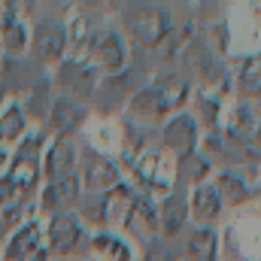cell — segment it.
<instances>
[{
  "mask_svg": "<svg viewBox=\"0 0 261 261\" xmlns=\"http://www.w3.org/2000/svg\"><path fill=\"white\" fill-rule=\"evenodd\" d=\"M240 88H243L246 97H252V100L258 97V64H255V58L243 67V73H240Z\"/></svg>",
  "mask_w": 261,
  "mask_h": 261,
  "instance_id": "21",
  "label": "cell"
},
{
  "mask_svg": "<svg viewBox=\"0 0 261 261\" xmlns=\"http://www.w3.org/2000/svg\"><path fill=\"white\" fill-rule=\"evenodd\" d=\"M43 249V231L37 222H24L12 231L6 249H3V261H31Z\"/></svg>",
  "mask_w": 261,
  "mask_h": 261,
  "instance_id": "8",
  "label": "cell"
},
{
  "mask_svg": "<svg viewBox=\"0 0 261 261\" xmlns=\"http://www.w3.org/2000/svg\"><path fill=\"white\" fill-rule=\"evenodd\" d=\"M49 116H52V128H55V134L61 137V140H70L76 130H79V125L85 122V110H82V103L79 100H73V97H55L52 103H49Z\"/></svg>",
  "mask_w": 261,
  "mask_h": 261,
  "instance_id": "11",
  "label": "cell"
},
{
  "mask_svg": "<svg viewBox=\"0 0 261 261\" xmlns=\"http://www.w3.org/2000/svg\"><path fill=\"white\" fill-rule=\"evenodd\" d=\"M213 173V167H210V161L200 155V152H192V155H182V158H176V179L179 182H186V186H203V179Z\"/></svg>",
  "mask_w": 261,
  "mask_h": 261,
  "instance_id": "16",
  "label": "cell"
},
{
  "mask_svg": "<svg viewBox=\"0 0 261 261\" xmlns=\"http://www.w3.org/2000/svg\"><path fill=\"white\" fill-rule=\"evenodd\" d=\"M88 61L94 64V70H100V73H110V76L122 73L128 67V49H125L122 34L113 31V28L94 31L91 40H88Z\"/></svg>",
  "mask_w": 261,
  "mask_h": 261,
  "instance_id": "2",
  "label": "cell"
},
{
  "mask_svg": "<svg viewBox=\"0 0 261 261\" xmlns=\"http://www.w3.org/2000/svg\"><path fill=\"white\" fill-rule=\"evenodd\" d=\"M46 240H49V246H52L55 255H70L79 246V240H82V225L70 213L52 216L49 219V228H46Z\"/></svg>",
  "mask_w": 261,
  "mask_h": 261,
  "instance_id": "10",
  "label": "cell"
},
{
  "mask_svg": "<svg viewBox=\"0 0 261 261\" xmlns=\"http://www.w3.org/2000/svg\"><path fill=\"white\" fill-rule=\"evenodd\" d=\"M79 186H85L88 195H107V192H113V189L122 186V173H119V167L107 155L88 152V161H85V170H82V182Z\"/></svg>",
  "mask_w": 261,
  "mask_h": 261,
  "instance_id": "3",
  "label": "cell"
},
{
  "mask_svg": "<svg viewBox=\"0 0 261 261\" xmlns=\"http://www.w3.org/2000/svg\"><path fill=\"white\" fill-rule=\"evenodd\" d=\"M186 97V88L179 82H155L143 91L134 94L130 100V113L143 122H158V119H167Z\"/></svg>",
  "mask_w": 261,
  "mask_h": 261,
  "instance_id": "1",
  "label": "cell"
},
{
  "mask_svg": "<svg viewBox=\"0 0 261 261\" xmlns=\"http://www.w3.org/2000/svg\"><path fill=\"white\" fill-rule=\"evenodd\" d=\"M91 249H94V255H97L100 261H134L130 246L122 240V237L110 234V231L94 234V237H91Z\"/></svg>",
  "mask_w": 261,
  "mask_h": 261,
  "instance_id": "15",
  "label": "cell"
},
{
  "mask_svg": "<svg viewBox=\"0 0 261 261\" xmlns=\"http://www.w3.org/2000/svg\"><path fill=\"white\" fill-rule=\"evenodd\" d=\"M0 37H3V52H6V55H21L24 46H28V31H24V24H21L12 12H3Z\"/></svg>",
  "mask_w": 261,
  "mask_h": 261,
  "instance_id": "18",
  "label": "cell"
},
{
  "mask_svg": "<svg viewBox=\"0 0 261 261\" xmlns=\"http://www.w3.org/2000/svg\"><path fill=\"white\" fill-rule=\"evenodd\" d=\"M228 134L234 140L246 143V146H249V140L255 143V137H258V110H255V103L252 107L249 103H240L234 110V119L228 122Z\"/></svg>",
  "mask_w": 261,
  "mask_h": 261,
  "instance_id": "14",
  "label": "cell"
},
{
  "mask_svg": "<svg viewBox=\"0 0 261 261\" xmlns=\"http://www.w3.org/2000/svg\"><path fill=\"white\" fill-rule=\"evenodd\" d=\"M213 189L222 200V206H240L249 197H255V186H249L246 179H240L234 173H219V186H213Z\"/></svg>",
  "mask_w": 261,
  "mask_h": 261,
  "instance_id": "13",
  "label": "cell"
},
{
  "mask_svg": "<svg viewBox=\"0 0 261 261\" xmlns=\"http://www.w3.org/2000/svg\"><path fill=\"white\" fill-rule=\"evenodd\" d=\"M189 258L192 261H216L219 258V234L216 228H197L189 237Z\"/></svg>",
  "mask_w": 261,
  "mask_h": 261,
  "instance_id": "17",
  "label": "cell"
},
{
  "mask_svg": "<svg viewBox=\"0 0 261 261\" xmlns=\"http://www.w3.org/2000/svg\"><path fill=\"white\" fill-rule=\"evenodd\" d=\"M155 219H158L161 234H167V237L179 234L182 225H186V219H189V200H186V195L182 192H167V197L161 200Z\"/></svg>",
  "mask_w": 261,
  "mask_h": 261,
  "instance_id": "12",
  "label": "cell"
},
{
  "mask_svg": "<svg viewBox=\"0 0 261 261\" xmlns=\"http://www.w3.org/2000/svg\"><path fill=\"white\" fill-rule=\"evenodd\" d=\"M197 122H200L203 128H213V125L219 122V103L210 100L206 94H197Z\"/></svg>",
  "mask_w": 261,
  "mask_h": 261,
  "instance_id": "20",
  "label": "cell"
},
{
  "mask_svg": "<svg viewBox=\"0 0 261 261\" xmlns=\"http://www.w3.org/2000/svg\"><path fill=\"white\" fill-rule=\"evenodd\" d=\"M189 200V219L195 222L197 228H213L219 219H222V200L216 195L213 186H197L192 189Z\"/></svg>",
  "mask_w": 261,
  "mask_h": 261,
  "instance_id": "9",
  "label": "cell"
},
{
  "mask_svg": "<svg viewBox=\"0 0 261 261\" xmlns=\"http://www.w3.org/2000/svg\"><path fill=\"white\" fill-rule=\"evenodd\" d=\"M6 167H9V152H6V149H0V176L6 173Z\"/></svg>",
  "mask_w": 261,
  "mask_h": 261,
  "instance_id": "22",
  "label": "cell"
},
{
  "mask_svg": "<svg viewBox=\"0 0 261 261\" xmlns=\"http://www.w3.org/2000/svg\"><path fill=\"white\" fill-rule=\"evenodd\" d=\"M82 197V186H79V176H67L58 182H46V189L40 192V210L49 213V216H64L70 206H76Z\"/></svg>",
  "mask_w": 261,
  "mask_h": 261,
  "instance_id": "7",
  "label": "cell"
},
{
  "mask_svg": "<svg viewBox=\"0 0 261 261\" xmlns=\"http://www.w3.org/2000/svg\"><path fill=\"white\" fill-rule=\"evenodd\" d=\"M161 140H164V146H167L176 158L197 152V140H200V137H197L195 116L176 113L173 119H167V125H164V130H161Z\"/></svg>",
  "mask_w": 261,
  "mask_h": 261,
  "instance_id": "6",
  "label": "cell"
},
{
  "mask_svg": "<svg viewBox=\"0 0 261 261\" xmlns=\"http://www.w3.org/2000/svg\"><path fill=\"white\" fill-rule=\"evenodd\" d=\"M34 52L43 64H61L67 52V28L58 21H37L34 24Z\"/></svg>",
  "mask_w": 261,
  "mask_h": 261,
  "instance_id": "5",
  "label": "cell"
},
{
  "mask_svg": "<svg viewBox=\"0 0 261 261\" xmlns=\"http://www.w3.org/2000/svg\"><path fill=\"white\" fill-rule=\"evenodd\" d=\"M24 128H28V122H24L21 107L9 103L3 110V116H0V143H18L24 137Z\"/></svg>",
  "mask_w": 261,
  "mask_h": 261,
  "instance_id": "19",
  "label": "cell"
},
{
  "mask_svg": "<svg viewBox=\"0 0 261 261\" xmlns=\"http://www.w3.org/2000/svg\"><path fill=\"white\" fill-rule=\"evenodd\" d=\"M76 173V149L70 140H52L49 149L40 155V176L46 182H58Z\"/></svg>",
  "mask_w": 261,
  "mask_h": 261,
  "instance_id": "4",
  "label": "cell"
}]
</instances>
